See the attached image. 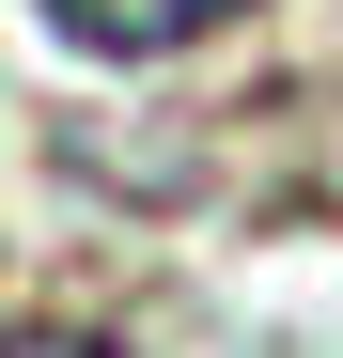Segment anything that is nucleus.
<instances>
[{"label": "nucleus", "mask_w": 343, "mask_h": 358, "mask_svg": "<svg viewBox=\"0 0 343 358\" xmlns=\"http://www.w3.org/2000/svg\"><path fill=\"white\" fill-rule=\"evenodd\" d=\"M63 47H94V63H172V47H203V31H234L250 0H31Z\"/></svg>", "instance_id": "f257e3e1"}]
</instances>
